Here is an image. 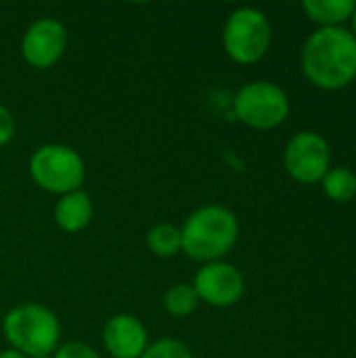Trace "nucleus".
<instances>
[{
    "instance_id": "7ed1b4c3",
    "label": "nucleus",
    "mask_w": 356,
    "mask_h": 358,
    "mask_svg": "<svg viewBox=\"0 0 356 358\" xmlns=\"http://www.w3.org/2000/svg\"><path fill=\"white\" fill-rule=\"evenodd\" d=\"M2 334L8 348L23 357H48L59 348L61 323L57 315L38 302L13 306L2 319Z\"/></svg>"
},
{
    "instance_id": "6ab92c4d",
    "label": "nucleus",
    "mask_w": 356,
    "mask_h": 358,
    "mask_svg": "<svg viewBox=\"0 0 356 358\" xmlns=\"http://www.w3.org/2000/svg\"><path fill=\"white\" fill-rule=\"evenodd\" d=\"M0 358H27V357H23L21 352H17V350H13V348H6V350H0Z\"/></svg>"
},
{
    "instance_id": "20e7f679",
    "label": "nucleus",
    "mask_w": 356,
    "mask_h": 358,
    "mask_svg": "<svg viewBox=\"0 0 356 358\" xmlns=\"http://www.w3.org/2000/svg\"><path fill=\"white\" fill-rule=\"evenodd\" d=\"M27 172L36 187L61 197L82 189L86 178V164L73 147L46 143L29 155Z\"/></svg>"
},
{
    "instance_id": "dca6fc26",
    "label": "nucleus",
    "mask_w": 356,
    "mask_h": 358,
    "mask_svg": "<svg viewBox=\"0 0 356 358\" xmlns=\"http://www.w3.org/2000/svg\"><path fill=\"white\" fill-rule=\"evenodd\" d=\"M141 358H193L191 348L174 338H159L147 346Z\"/></svg>"
},
{
    "instance_id": "f257e3e1",
    "label": "nucleus",
    "mask_w": 356,
    "mask_h": 358,
    "mask_svg": "<svg viewBox=\"0 0 356 358\" xmlns=\"http://www.w3.org/2000/svg\"><path fill=\"white\" fill-rule=\"evenodd\" d=\"M306 78L323 90H340L356 78V38L346 27H319L302 48Z\"/></svg>"
},
{
    "instance_id": "4468645a",
    "label": "nucleus",
    "mask_w": 356,
    "mask_h": 358,
    "mask_svg": "<svg viewBox=\"0 0 356 358\" xmlns=\"http://www.w3.org/2000/svg\"><path fill=\"white\" fill-rule=\"evenodd\" d=\"M162 302H164V310L174 319L191 317L197 310V306L201 304L199 296L191 283H176V285L168 287Z\"/></svg>"
},
{
    "instance_id": "2eb2a0df",
    "label": "nucleus",
    "mask_w": 356,
    "mask_h": 358,
    "mask_svg": "<svg viewBox=\"0 0 356 358\" xmlns=\"http://www.w3.org/2000/svg\"><path fill=\"white\" fill-rule=\"evenodd\" d=\"M321 187L329 199L338 203L350 201L356 197V174L350 168H332L323 176Z\"/></svg>"
},
{
    "instance_id": "6e6552de",
    "label": "nucleus",
    "mask_w": 356,
    "mask_h": 358,
    "mask_svg": "<svg viewBox=\"0 0 356 358\" xmlns=\"http://www.w3.org/2000/svg\"><path fill=\"white\" fill-rule=\"evenodd\" d=\"M329 143L321 134L308 130L292 136L283 153L287 174L302 185L321 182L323 176L329 172Z\"/></svg>"
},
{
    "instance_id": "f8f14e48",
    "label": "nucleus",
    "mask_w": 356,
    "mask_h": 358,
    "mask_svg": "<svg viewBox=\"0 0 356 358\" xmlns=\"http://www.w3.org/2000/svg\"><path fill=\"white\" fill-rule=\"evenodd\" d=\"M304 13L311 21L321 27H340V23L348 21L356 8L355 0H304Z\"/></svg>"
},
{
    "instance_id": "aec40b11",
    "label": "nucleus",
    "mask_w": 356,
    "mask_h": 358,
    "mask_svg": "<svg viewBox=\"0 0 356 358\" xmlns=\"http://www.w3.org/2000/svg\"><path fill=\"white\" fill-rule=\"evenodd\" d=\"M350 19H353V36L356 38V8H355V13H353V17H350Z\"/></svg>"
},
{
    "instance_id": "f3484780",
    "label": "nucleus",
    "mask_w": 356,
    "mask_h": 358,
    "mask_svg": "<svg viewBox=\"0 0 356 358\" xmlns=\"http://www.w3.org/2000/svg\"><path fill=\"white\" fill-rule=\"evenodd\" d=\"M52 358H101V355L84 342H67L52 352Z\"/></svg>"
},
{
    "instance_id": "f03ea898",
    "label": "nucleus",
    "mask_w": 356,
    "mask_h": 358,
    "mask_svg": "<svg viewBox=\"0 0 356 358\" xmlns=\"http://www.w3.org/2000/svg\"><path fill=\"white\" fill-rule=\"evenodd\" d=\"M180 233L183 254L195 262L208 264L222 260L235 248L239 239V220L229 208L208 203L187 216Z\"/></svg>"
},
{
    "instance_id": "412c9836",
    "label": "nucleus",
    "mask_w": 356,
    "mask_h": 358,
    "mask_svg": "<svg viewBox=\"0 0 356 358\" xmlns=\"http://www.w3.org/2000/svg\"><path fill=\"white\" fill-rule=\"evenodd\" d=\"M34 358H52V355H48V357H34Z\"/></svg>"
},
{
    "instance_id": "1a4fd4ad",
    "label": "nucleus",
    "mask_w": 356,
    "mask_h": 358,
    "mask_svg": "<svg viewBox=\"0 0 356 358\" xmlns=\"http://www.w3.org/2000/svg\"><path fill=\"white\" fill-rule=\"evenodd\" d=\"M191 285L197 292L199 302H206L214 308L235 306L245 292V279L241 271L225 260L201 264Z\"/></svg>"
},
{
    "instance_id": "9b49d317",
    "label": "nucleus",
    "mask_w": 356,
    "mask_h": 358,
    "mask_svg": "<svg viewBox=\"0 0 356 358\" xmlns=\"http://www.w3.org/2000/svg\"><path fill=\"white\" fill-rule=\"evenodd\" d=\"M92 214H94L92 199L82 189L67 193V195H61L55 203V210H52V218H55L57 227L69 235L82 233L92 222Z\"/></svg>"
},
{
    "instance_id": "39448f33",
    "label": "nucleus",
    "mask_w": 356,
    "mask_h": 358,
    "mask_svg": "<svg viewBox=\"0 0 356 358\" xmlns=\"http://www.w3.org/2000/svg\"><path fill=\"white\" fill-rule=\"evenodd\" d=\"M271 38L273 29L269 17L254 6H241L233 10L222 27L225 52L239 65L258 63L266 55Z\"/></svg>"
},
{
    "instance_id": "9d476101",
    "label": "nucleus",
    "mask_w": 356,
    "mask_h": 358,
    "mask_svg": "<svg viewBox=\"0 0 356 358\" xmlns=\"http://www.w3.org/2000/svg\"><path fill=\"white\" fill-rule=\"evenodd\" d=\"M103 346L111 358H141L149 346V334L134 315H113L103 327Z\"/></svg>"
},
{
    "instance_id": "0eeeda50",
    "label": "nucleus",
    "mask_w": 356,
    "mask_h": 358,
    "mask_svg": "<svg viewBox=\"0 0 356 358\" xmlns=\"http://www.w3.org/2000/svg\"><path fill=\"white\" fill-rule=\"evenodd\" d=\"M67 27L55 17H40L21 36V57L34 69L55 67L67 50Z\"/></svg>"
},
{
    "instance_id": "423d86ee",
    "label": "nucleus",
    "mask_w": 356,
    "mask_h": 358,
    "mask_svg": "<svg viewBox=\"0 0 356 358\" xmlns=\"http://www.w3.org/2000/svg\"><path fill=\"white\" fill-rule=\"evenodd\" d=\"M233 111L245 126L256 130H271L287 120L290 99L279 84L269 80H254L237 90L233 99Z\"/></svg>"
},
{
    "instance_id": "ddd939ff",
    "label": "nucleus",
    "mask_w": 356,
    "mask_h": 358,
    "mask_svg": "<svg viewBox=\"0 0 356 358\" xmlns=\"http://www.w3.org/2000/svg\"><path fill=\"white\" fill-rule=\"evenodd\" d=\"M147 250L157 258H174L183 254V233L180 227L170 222H159L149 229L145 237Z\"/></svg>"
},
{
    "instance_id": "a211bd4d",
    "label": "nucleus",
    "mask_w": 356,
    "mask_h": 358,
    "mask_svg": "<svg viewBox=\"0 0 356 358\" xmlns=\"http://www.w3.org/2000/svg\"><path fill=\"white\" fill-rule=\"evenodd\" d=\"M13 136H15V117L4 105H0V147L8 145Z\"/></svg>"
}]
</instances>
